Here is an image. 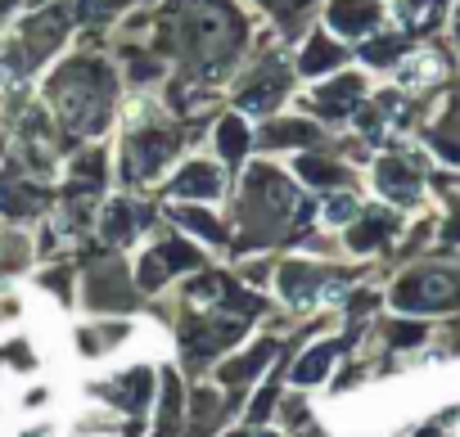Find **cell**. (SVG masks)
I'll use <instances>...</instances> for the list:
<instances>
[{"label":"cell","mask_w":460,"mask_h":437,"mask_svg":"<svg viewBox=\"0 0 460 437\" xmlns=\"http://www.w3.org/2000/svg\"><path fill=\"white\" fill-rule=\"evenodd\" d=\"M334 352H339V347H330V343H325V347H312V356H307V361H303V365L294 370V379H298V383H316V379H321V374L330 370Z\"/></svg>","instance_id":"obj_8"},{"label":"cell","mask_w":460,"mask_h":437,"mask_svg":"<svg viewBox=\"0 0 460 437\" xmlns=\"http://www.w3.org/2000/svg\"><path fill=\"white\" fill-rule=\"evenodd\" d=\"M433 77H438V59H433V55H420L415 68L402 73V82H433Z\"/></svg>","instance_id":"obj_14"},{"label":"cell","mask_w":460,"mask_h":437,"mask_svg":"<svg viewBox=\"0 0 460 437\" xmlns=\"http://www.w3.org/2000/svg\"><path fill=\"white\" fill-rule=\"evenodd\" d=\"M109 86L95 77V73H86V68H73V73H64L59 82H55V100H59V113H64V122L68 127H77V131H100V122L109 118Z\"/></svg>","instance_id":"obj_1"},{"label":"cell","mask_w":460,"mask_h":437,"mask_svg":"<svg viewBox=\"0 0 460 437\" xmlns=\"http://www.w3.org/2000/svg\"><path fill=\"white\" fill-rule=\"evenodd\" d=\"M221 153L226 158H240L244 153V144H249V135H244V122H235V118H230V122H221Z\"/></svg>","instance_id":"obj_10"},{"label":"cell","mask_w":460,"mask_h":437,"mask_svg":"<svg viewBox=\"0 0 460 437\" xmlns=\"http://www.w3.org/2000/svg\"><path fill=\"white\" fill-rule=\"evenodd\" d=\"M388 231V216H379V222H366L361 231H352V249H375V240Z\"/></svg>","instance_id":"obj_13"},{"label":"cell","mask_w":460,"mask_h":437,"mask_svg":"<svg viewBox=\"0 0 460 437\" xmlns=\"http://www.w3.org/2000/svg\"><path fill=\"white\" fill-rule=\"evenodd\" d=\"M185 226H194V231H203V235H212L217 240V222H208V216H199V212H176Z\"/></svg>","instance_id":"obj_17"},{"label":"cell","mask_w":460,"mask_h":437,"mask_svg":"<svg viewBox=\"0 0 460 437\" xmlns=\"http://www.w3.org/2000/svg\"><path fill=\"white\" fill-rule=\"evenodd\" d=\"M325 216H330V222H352V216H357V203H352V198H334V203L325 207Z\"/></svg>","instance_id":"obj_16"},{"label":"cell","mask_w":460,"mask_h":437,"mask_svg":"<svg viewBox=\"0 0 460 437\" xmlns=\"http://www.w3.org/2000/svg\"><path fill=\"white\" fill-rule=\"evenodd\" d=\"M379 185H384V194H393V198H415V180H411L397 162H384V167H379Z\"/></svg>","instance_id":"obj_7"},{"label":"cell","mask_w":460,"mask_h":437,"mask_svg":"<svg viewBox=\"0 0 460 437\" xmlns=\"http://www.w3.org/2000/svg\"><path fill=\"white\" fill-rule=\"evenodd\" d=\"M361 86L348 77V82H339V86H330V91H321L316 95V109H325V113H343L348 104H352V95H357Z\"/></svg>","instance_id":"obj_9"},{"label":"cell","mask_w":460,"mask_h":437,"mask_svg":"<svg viewBox=\"0 0 460 437\" xmlns=\"http://www.w3.org/2000/svg\"><path fill=\"white\" fill-rule=\"evenodd\" d=\"M172 149H176V144L163 140V135H140V140H136V167H140V176H154L158 162H163Z\"/></svg>","instance_id":"obj_5"},{"label":"cell","mask_w":460,"mask_h":437,"mask_svg":"<svg viewBox=\"0 0 460 437\" xmlns=\"http://www.w3.org/2000/svg\"><path fill=\"white\" fill-rule=\"evenodd\" d=\"M280 91H285V73H262L258 82H249V86H244L240 104H244L249 113H267V109L280 100Z\"/></svg>","instance_id":"obj_3"},{"label":"cell","mask_w":460,"mask_h":437,"mask_svg":"<svg viewBox=\"0 0 460 437\" xmlns=\"http://www.w3.org/2000/svg\"><path fill=\"white\" fill-rule=\"evenodd\" d=\"M370 19H375L370 0H339L334 5V28H343V32H361Z\"/></svg>","instance_id":"obj_6"},{"label":"cell","mask_w":460,"mask_h":437,"mask_svg":"<svg viewBox=\"0 0 460 437\" xmlns=\"http://www.w3.org/2000/svg\"><path fill=\"white\" fill-rule=\"evenodd\" d=\"M172 194H176V198H212V194H217V171H212L208 162H194V167H185V171L176 176Z\"/></svg>","instance_id":"obj_4"},{"label":"cell","mask_w":460,"mask_h":437,"mask_svg":"<svg viewBox=\"0 0 460 437\" xmlns=\"http://www.w3.org/2000/svg\"><path fill=\"white\" fill-rule=\"evenodd\" d=\"M460 298V280L456 275H415L397 289V307L411 311H429V307H447Z\"/></svg>","instance_id":"obj_2"},{"label":"cell","mask_w":460,"mask_h":437,"mask_svg":"<svg viewBox=\"0 0 460 437\" xmlns=\"http://www.w3.org/2000/svg\"><path fill=\"white\" fill-rule=\"evenodd\" d=\"M330 64H339V50H334L330 41H312L307 55H303V68H307V73H321V68H330Z\"/></svg>","instance_id":"obj_11"},{"label":"cell","mask_w":460,"mask_h":437,"mask_svg":"<svg viewBox=\"0 0 460 437\" xmlns=\"http://www.w3.org/2000/svg\"><path fill=\"white\" fill-rule=\"evenodd\" d=\"M267 352H271V347H258L253 356H244V361H235V365H226V370H221V379H226V383H235V379H244V374L262 370V365H267Z\"/></svg>","instance_id":"obj_12"},{"label":"cell","mask_w":460,"mask_h":437,"mask_svg":"<svg viewBox=\"0 0 460 437\" xmlns=\"http://www.w3.org/2000/svg\"><path fill=\"white\" fill-rule=\"evenodd\" d=\"M298 171H303L307 180H316V185H330V180L339 176L330 162H316V158H303V162H298Z\"/></svg>","instance_id":"obj_15"}]
</instances>
